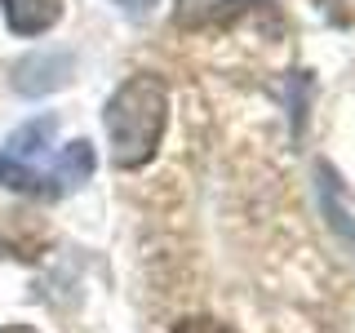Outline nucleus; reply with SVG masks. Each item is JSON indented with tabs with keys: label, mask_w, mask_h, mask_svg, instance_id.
<instances>
[{
	"label": "nucleus",
	"mask_w": 355,
	"mask_h": 333,
	"mask_svg": "<svg viewBox=\"0 0 355 333\" xmlns=\"http://www.w3.org/2000/svg\"><path fill=\"white\" fill-rule=\"evenodd\" d=\"M116 5H120V9H125V14H129V18H147V14H151V9H155V5H160V0H116Z\"/></svg>",
	"instance_id": "nucleus-9"
},
{
	"label": "nucleus",
	"mask_w": 355,
	"mask_h": 333,
	"mask_svg": "<svg viewBox=\"0 0 355 333\" xmlns=\"http://www.w3.org/2000/svg\"><path fill=\"white\" fill-rule=\"evenodd\" d=\"M71 71H76V58L71 53H31V58H22L14 67V89L18 94H27V98H40V94H53L58 85L71 80Z\"/></svg>",
	"instance_id": "nucleus-3"
},
{
	"label": "nucleus",
	"mask_w": 355,
	"mask_h": 333,
	"mask_svg": "<svg viewBox=\"0 0 355 333\" xmlns=\"http://www.w3.org/2000/svg\"><path fill=\"white\" fill-rule=\"evenodd\" d=\"M262 5H271V0H173V22L182 31H214V27H231L236 18Z\"/></svg>",
	"instance_id": "nucleus-2"
},
{
	"label": "nucleus",
	"mask_w": 355,
	"mask_h": 333,
	"mask_svg": "<svg viewBox=\"0 0 355 333\" xmlns=\"http://www.w3.org/2000/svg\"><path fill=\"white\" fill-rule=\"evenodd\" d=\"M0 187L18 196H31V200H58V187H53L49 169H36V164H18L9 155H0Z\"/></svg>",
	"instance_id": "nucleus-7"
},
{
	"label": "nucleus",
	"mask_w": 355,
	"mask_h": 333,
	"mask_svg": "<svg viewBox=\"0 0 355 333\" xmlns=\"http://www.w3.org/2000/svg\"><path fill=\"white\" fill-rule=\"evenodd\" d=\"M0 14H5V27L14 31V36L36 40V36L58 27L62 0H0Z\"/></svg>",
	"instance_id": "nucleus-4"
},
{
	"label": "nucleus",
	"mask_w": 355,
	"mask_h": 333,
	"mask_svg": "<svg viewBox=\"0 0 355 333\" xmlns=\"http://www.w3.org/2000/svg\"><path fill=\"white\" fill-rule=\"evenodd\" d=\"M0 333H36V329H31V325H5Z\"/></svg>",
	"instance_id": "nucleus-10"
},
{
	"label": "nucleus",
	"mask_w": 355,
	"mask_h": 333,
	"mask_svg": "<svg viewBox=\"0 0 355 333\" xmlns=\"http://www.w3.org/2000/svg\"><path fill=\"white\" fill-rule=\"evenodd\" d=\"M103 125H107V142H111V160L116 169H142L155 160L169 125V89L155 71H138L129 76L103 107Z\"/></svg>",
	"instance_id": "nucleus-1"
},
{
	"label": "nucleus",
	"mask_w": 355,
	"mask_h": 333,
	"mask_svg": "<svg viewBox=\"0 0 355 333\" xmlns=\"http://www.w3.org/2000/svg\"><path fill=\"white\" fill-rule=\"evenodd\" d=\"M94 169H98L94 142L76 138V142H67V147L58 151V160L49 164V178H53V187H58V196H71V191H80L89 178H94Z\"/></svg>",
	"instance_id": "nucleus-5"
},
{
	"label": "nucleus",
	"mask_w": 355,
	"mask_h": 333,
	"mask_svg": "<svg viewBox=\"0 0 355 333\" xmlns=\"http://www.w3.org/2000/svg\"><path fill=\"white\" fill-rule=\"evenodd\" d=\"M53 133H58V120H53V116H36V120H27V125H18L14 133H9V142H5L0 155H9V160H18V164H31L53 142Z\"/></svg>",
	"instance_id": "nucleus-6"
},
{
	"label": "nucleus",
	"mask_w": 355,
	"mask_h": 333,
	"mask_svg": "<svg viewBox=\"0 0 355 333\" xmlns=\"http://www.w3.org/2000/svg\"><path fill=\"white\" fill-rule=\"evenodd\" d=\"M169 333H236L227 325V320H218V316H182Z\"/></svg>",
	"instance_id": "nucleus-8"
}]
</instances>
